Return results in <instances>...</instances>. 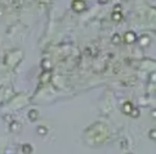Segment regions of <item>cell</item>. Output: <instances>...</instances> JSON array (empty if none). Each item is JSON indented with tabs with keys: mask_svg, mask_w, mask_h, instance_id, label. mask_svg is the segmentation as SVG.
<instances>
[{
	"mask_svg": "<svg viewBox=\"0 0 156 154\" xmlns=\"http://www.w3.org/2000/svg\"><path fill=\"white\" fill-rule=\"evenodd\" d=\"M132 105H130V103H127V104H124L123 105V111L124 112H127V114H130V111H132Z\"/></svg>",
	"mask_w": 156,
	"mask_h": 154,
	"instance_id": "277c9868",
	"label": "cell"
},
{
	"mask_svg": "<svg viewBox=\"0 0 156 154\" xmlns=\"http://www.w3.org/2000/svg\"><path fill=\"white\" fill-rule=\"evenodd\" d=\"M11 131H20V124L12 122L11 124Z\"/></svg>",
	"mask_w": 156,
	"mask_h": 154,
	"instance_id": "5b68a950",
	"label": "cell"
},
{
	"mask_svg": "<svg viewBox=\"0 0 156 154\" xmlns=\"http://www.w3.org/2000/svg\"><path fill=\"white\" fill-rule=\"evenodd\" d=\"M84 3L82 1V0H74L73 4H72V7L76 10V11H82L84 9Z\"/></svg>",
	"mask_w": 156,
	"mask_h": 154,
	"instance_id": "6da1fadb",
	"label": "cell"
},
{
	"mask_svg": "<svg viewBox=\"0 0 156 154\" xmlns=\"http://www.w3.org/2000/svg\"><path fill=\"white\" fill-rule=\"evenodd\" d=\"M38 133H39V134H45V133H46V128L43 127V126H39V128H38Z\"/></svg>",
	"mask_w": 156,
	"mask_h": 154,
	"instance_id": "8992f818",
	"label": "cell"
},
{
	"mask_svg": "<svg viewBox=\"0 0 156 154\" xmlns=\"http://www.w3.org/2000/svg\"><path fill=\"white\" fill-rule=\"evenodd\" d=\"M22 152H23L25 154H31V153H32V146H31V144H23Z\"/></svg>",
	"mask_w": 156,
	"mask_h": 154,
	"instance_id": "3957f363",
	"label": "cell"
},
{
	"mask_svg": "<svg viewBox=\"0 0 156 154\" xmlns=\"http://www.w3.org/2000/svg\"><path fill=\"white\" fill-rule=\"evenodd\" d=\"M28 118L31 119V121H35L37 118H38V111L37 110H31L28 112Z\"/></svg>",
	"mask_w": 156,
	"mask_h": 154,
	"instance_id": "7a4b0ae2",
	"label": "cell"
}]
</instances>
